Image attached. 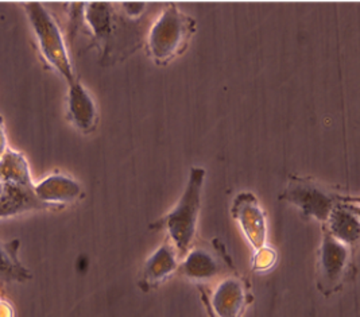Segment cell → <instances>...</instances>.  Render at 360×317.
Returning a JSON list of instances; mask_svg holds the SVG:
<instances>
[{
    "mask_svg": "<svg viewBox=\"0 0 360 317\" xmlns=\"http://www.w3.org/2000/svg\"><path fill=\"white\" fill-rule=\"evenodd\" d=\"M330 233L333 238L340 240L344 245L354 243L359 238V221L358 217L352 215L345 208H335L330 215Z\"/></svg>",
    "mask_w": 360,
    "mask_h": 317,
    "instance_id": "13",
    "label": "cell"
},
{
    "mask_svg": "<svg viewBox=\"0 0 360 317\" xmlns=\"http://www.w3.org/2000/svg\"><path fill=\"white\" fill-rule=\"evenodd\" d=\"M0 317H14L13 306L6 301H0Z\"/></svg>",
    "mask_w": 360,
    "mask_h": 317,
    "instance_id": "20",
    "label": "cell"
},
{
    "mask_svg": "<svg viewBox=\"0 0 360 317\" xmlns=\"http://www.w3.org/2000/svg\"><path fill=\"white\" fill-rule=\"evenodd\" d=\"M33 189L0 183V217L14 216L25 211L39 208Z\"/></svg>",
    "mask_w": 360,
    "mask_h": 317,
    "instance_id": "10",
    "label": "cell"
},
{
    "mask_svg": "<svg viewBox=\"0 0 360 317\" xmlns=\"http://www.w3.org/2000/svg\"><path fill=\"white\" fill-rule=\"evenodd\" d=\"M0 183L33 189L29 164L20 153L8 149L0 158Z\"/></svg>",
    "mask_w": 360,
    "mask_h": 317,
    "instance_id": "11",
    "label": "cell"
},
{
    "mask_svg": "<svg viewBox=\"0 0 360 317\" xmlns=\"http://www.w3.org/2000/svg\"><path fill=\"white\" fill-rule=\"evenodd\" d=\"M348 262V249L347 246L327 233L323 240L320 267L321 277L324 278V285L339 284L343 277L345 266Z\"/></svg>",
    "mask_w": 360,
    "mask_h": 317,
    "instance_id": "8",
    "label": "cell"
},
{
    "mask_svg": "<svg viewBox=\"0 0 360 317\" xmlns=\"http://www.w3.org/2000/svg\"><path fill=\"white\" fill-rule=\"evenodd\" d=\"M85 19L98 38L110 34L111 13L107 3H89L85 7Z\"/></svg>",
    "mask_w": 360,
    "mask_h": 317,
    "instance_id": "16",
    "label": "cell"
},
{
    "mask_svg": "<svg viewBox=\"0 0 360 317\" xmlns=\"http://www.w3.org/2000/svg\"><path fill=\"white\" fill-rule=\"evenodd\" d=\"M246 305V293L236 280H227L213 295L212 309L214 317H240Z\"/></svg>",
    "mask_w": 360,
    "mask_h": 317,
    "instance_id": "9",
    "label": "cell"
},
{
    "mask_svg": "<svg viewBox=\"0 0 360 317\" xmlns=\"http://www.w3.org/2000/svg\"><path fill=\"white\" fill-rule=\"evenodd\" d=\"M188 32V19L176 6H167L150 32L148 46L154 60L161 64L169 61L180 49Z\"/></svg>",
    "mask_w": 360,
    "mask_h": 317,
    "instance_id": "3",
    "label": "cell"
},
{
    "mask_svg": "<svg viewBox=\"0 0 360 317\" xmlns=\"http://www.w3.org/2000/svg\"><path fill=\"white\" fill-rule=\"evenodd\" d=\"M34 195L42 205L69 204L82 196L80 184L64 174H51L34 184Z\"/></svg>",
    "mask_w": 360,
    "mask_h": 317,
    "instance_id": "5",
    "label": "cell"
},
{
    "mask_svg": "<svg viewBox=\"0 0 360 317\" xmlns=\"http://www.w3.org/2000/svg\"><path fill=\"white\" fill-rule=\"evenodd\" d=\"M18 242L0 245V277L8 280L25 281L32 276L19 264L17 258Z\"/></svg>",
    "mask_w": 360,
    "mask_h": 317,
    "instance_id": "14",
    "label": "cell"
},
{
    "mask_svg": "<svg viewBox=\"0 0 360 317\" xmlns=\"http://www.w3.org/2000/svg\"><path fill=\"white\" fill-rule=\"evenodd\" d=\"M25 11L37 37L38 46L44 58L65 79L66 83H73L76 76L66 51L64 37L54 18L51 17V14L41 3L35 1L26 3Z\"/></svg>",
    "mask_w": 360,
    "mask_h": 317,
    "instance_id": "1",
    "label": "cell"
},
{
    "mask_svg": "<svg viewBox=\"0 0 360 317\" xmlns=\"http://www.w3.org/2000/svg\"><path fill=\"white\" fill-rule=\"evenodd\" d=\"M8 150L7 149V138H6V131H4V126L0 117V158L4 155V153Z\"/></svg>",
    "mask_w": 360,
    "mask_h": 317,
    "instance_id": "19",
    "label": "cell"
},
{
    "mask_svg": "<svg viewBox=\"0 0 360 317\" xmlns=\"http://www.w3.org/2000/svg\"><path fill=\"white\" fill-rule=\"evenodd\" d=\"M285 198L295 202L305 214L316 217L320 221L328 220L333 209V202L324 192L304 181H297L292 185Z\"/></svg>",
    "mask_w": 360,
    "mask_h": 317,
    "instance_id": "6",
    "label": "cell"
},
{
    "mask_svg": "<svg viewBox=\"0 0 360 317\" xmlns=\"http://www.w3.org/2000/svg\"><path fill=\"white\" fill-rule=\"evenodd\" d=\"M233 215L242 226L247 239L255 250H261L266 245V221L258 201L250 193L236 198Z\"/></svg>",
    "mask_w": 360,
    "mask_h": 317,
    "instance_id": "4",
    "label": "cell"
},
{
    "mask_svg": "<svg viewBox=\"0 0 360 317\" xmlns=\"http://www.w3.org/2000/svg\"><path fill=\"white\" fill-rule=\"evenodd\" d=\"M123 7H124V10L127 11L129 15L136 17L143 11L145 3H123Z\"/></svg>",
    "mask_w": 360,
    "mask_h": 317,
    "instance_id": "18",
    "label": "cell"
},
{
    "mask_svg": "<svg viewBox=\"0 0 360 317\" xmlns=\"http://www.w3.org/2000/svg\"><path fill=\"white\" fill-rule=\"evenodd\" d=\"M205 172L195 167L191 172L188 186L176 208L165 217L162 226L166 227L174 246L181 254H185L192 245L196 234L197 217L201 202V188Z\"/></svg>",
    "mask_w": 360,
    "mask_h": 317,
    "instance_id": "2",
    "label": "cell"
},
{
    "mask_svg": "<svg viewBox=\"0 0 360 317\" xmlns=\"http://www.w3.org/2000/svg\"><path fill=\"white\" fill-rule=\"evenodd\" d=\"M182 270L188 277L193 280H208L216 274L217 267L208 254L202 251H193L186 258Z\"/></svg>",
    "mask_w": 360,
    "mask_h": 317,
    "instance_id": "15",
    "label": "cell"
},
{
    "mask_svg": "<svg viewBox=\"0 0 360 317\" xmlns=\"http://www.w3.org/2000/svg\"><path fill=\"white\" fill-rule=\"evenodd\" d=\"M177 267L176 255L169 245H164L155 251L143 270V284L148 286L160 284L167 276H170Z\"/></svg>",
    "mask_w": 360,
    "mask_h": 317,
    "instance_id": "12",
    "label": "cell"
},
{
    "mask_svg": "<svg viewBox=\"0 0 360 317\" xmlns=\"http://www.w3.org/2000/svg\"><path fill=\"white\" fill-rule=\"evenodd\" d=\"M276 262V252L270 250L269 247H263L261 250L257 251L255 261H254V267L257 270H266Z\"/></svg>",
    "mask_w": 360,
    "mask_h": 317,
    "instance_id": "17",
    "label": "cell"
},
{
    "mask_svg": "<svg viewBox=\"0 0 360 317\" xmlns=\"http://www.w3.org/2000/svg\"><path fill=\"white\" fill-rule=\"evenodd\" d=\"M69 85L68 111L73 124L82 131L89 133L98 123V108L88 91L77 80Z\"/></svg>",
    "mask_w": 360,
    "mask_h": 317,
    "instance_id": "7",
    "label": "cell"
}]
</instances>
